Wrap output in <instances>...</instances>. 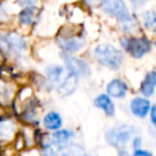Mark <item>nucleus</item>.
Masks as SVG:
<instances>
[{"mask_svg": "<svg viewBox=\"0 0 156 156\" xmlns=\"http://www.w3.org/2000/svg\"><path fill=\"white\" fill-rule=\"evenodd\" d=\"M101 5L107 14L115 17L121 23L124 30H132L135 23L123 0H101Z\"/></svg>", "mask_w": 156, "mask_h": 156, "instance_id": "nucleus-1", "label": "nucleus"}, {"mask_svg": "<svg viewBox=\"0 0 156 156\" xmlns=\"http://www.w3.org/2000/svg\"><path fill=\"white\" fill-rule=\"evenodd\" d=\"M94 56L101 64L111 69H118L123 62V54L109 44L98 46L94 49Z\"/></svg>", "mask_w": 156, "mask_h": 156, "instance_id": "nucleus-2", "label": "nucleus"}, {"mask_svg": "<svg viewBox=\"0 0 156 156\" xmlns=\"http://www.w3.org/2000/svg\"><path fill=\"white\" fill-rule=\"evenodd\" d=\"M121 45L134 58H141L151 49V42L145 37H122Z\"/></svg>", "mask_w": 156, "mask_h": 156, "instance_id": "nucleus-3", "label": "nucleus"}, {"mask_svg": "<svg viewBox=\"0 0 156 156\" xmlns=\"http://www.w3.org/2000/svg\"><path fill=\"white\" fill-rule=\"evenodd\" d=\"M134 128L129 125H121L110 129L106 134V139L111 145L122 149L132 137Z\"/></svg>", "mask_w": 156, "mask_h": 156, "instance_id": "nucleus-4", "label": "nucleus"}, {"mask_svg": "<svg viewBox=\"0 0 156 156\" xmlns=\"http://www.w3.org/2000/svg\"><path fill=\"white\" fill-rule=\"evenodd\" d=\"M62 58L64 60V63L66 65L69 72L71 74H73V75L78 77V76H83L89 73L90 67L86 61L75 58L73 56H69V55H63Z\"/></svg>", "mask_w": 156, "mask_h": 156, "instance_id": "nucleus-5", "label": "nucleus"}, {"mask_svg": "<svg viewBox=\"0 0 156 156\" xmlns=\"http://www.w3.org/2000/svg\"><path fill=\"white\" fill-rule=\"evenodd\" d=\"M5 43L9 49L16 54H22L27 49L26 41L17 33H9L5 37Z\"/></svg>", "mask_w": 156, "mask_h": 156, "instance_id": "nucleus-6", "label": "nucleus"}, {"mask_svg": "<svg viewBox=\"0 0 156 156\" xmlns=\"http://www.w3.org/2000/svg\"><path fill=\"white\" fill-rule=\"evenodd\" d=\"M77 76L73 75V74L69 73L65 78L58 85V91L60 93V95L62 96H67L69 94H72L75 91L76 87H77Z\"/></svg>", "mask_w": 156, "mask_h": 156, "instance_id": "nucleus-7", "label": "nucleus"}, {"mask_svg": "<svg viewBox=\"0 0 156 156\" xmlns=\"http://www.w3.org/2000/svg\"><path fill=\"white\" fill-rule=\"evenodd\" d=\"M151 104L147 100L141 98H136L130 103V109L133 113L138 118H144L149 113Z\"/></svg>", "mask_w": 156, "mask_h": 156, "instance_id": "nucleus-8", "label": "nucleus"}, {"mask_svg": "<svg viewBox=\"0 0 156 156\" xmlns=\"http://www.w3.org/2000/svg\"><path fill=\"white\" fill-rule=\"evenodd\" d=\"M127 87L125 83L120 79H113L107 86V92L110 96L115 98H121L126 94Z\"/></svg>", "mask_w": 156, "mask_h": 156, "instance_id": "nucleus-9", "label": "nucleus"}, {"mask_svg": "<svg viewBox=\"0 0 156 156\" xmlns=\"http://www.w3.org/2000/svg\"><path fill=\"white\" fill-rule=\"evenodd\" d=\"M85 41L80 37H71V39H60L59 45L62 49L67 52H75L81 49Z\"/></svg>", "mask_w": 156, "mask_h": 156, "instance_id": "nucleus-10", "label": "nucleus"}, {"mask_svg": "<svg viewBox=\"0 0 156 156\" xmlns=\"http://www.w3.org/2000/svg\"><path fill=\"white\" fill-rule=\"evenodd\" d=\"M94 105L98 108L104 110L106 112V115H109V117L115 115V105H113L112 101L110 100V98L108 95H105V94L98 95L94 100Z\"/></svg>", "mask_w": 156, "mask_h": 156, "instance_id": "nucleus-11", "label": "nucleus"}, {"mask_svg": "<svg viewBox=\"0 0 156 156\" xmlns=\"http://www.w3.org/2000/svg\"><path fill=\"white\" fill-rule=\"evenodd\" d=\"M155 83H156L155 72H150V73L145 76L144 80H143L142 85H141L140 92L144 96H147V98L151 96L154 92V89H155Z\"/></svg>", "mask_w": 156, "mask_h": 156, "instance_id": "nucleus-12", "label": "nucleus"}, {"mask_svg": "<svg viewBox=\"0 0 156 156\" xmlns=\"http://www.w3.org/2000/svg\"><path fill=\"white\" fill-rule=\"evenodd\" d=\"M46 73H47L48 79L51 83H57V85H59L65 78V76L67 75V74H65L64 69L61 66H58V65H51V66L47 67Z\"/></svg>", "mask_w": 156, "mask_h": 156, "instance_id": "nucleus-13", "label": "nucleus"}, {"mask_svg": "<svg viewBox=\"0 0 156 156\" xmlns=\"http://www.w3.org/2000/svg\"><path fill=\"white\" fill-rule=\"evenodd\" d=\"M85 152H83V147H79L77 144H72V145H62V147L58 150L54 156H85Z\"/></svg>", "mask_w": 156, "mask_h": 156, "instance_id": "nucleus-14", "label": "nucleus"}, {"mask_svg": "<svg viewBox=\"0 0 156 156\" xmlns=\"http://www.w3.org/2000/svg\"><path fill=\"white\" fill-rule=\"evenodd\" d=\"M43 124L47 129L56 130V129H58V128H60V126L62 125V119H61L59 113L49 112L44 118Z\"/></svg>", "mask_w": 156, "mask_h": 156, "instance_id": "nucleus-15", "label": "nucleus"}, {"mask_svg": "<svg viewBox=\"0 0 156 156\" xmlns=\"http://www.w3.org/2000/svg\"><path fill=\"white\" fill-rule=\"evenodd\" d=\"M73 137H74L73 132L67 130V129L57 130V132L52 133V135H51L52 143L57 145H65Z\"/></svg>", "mask_w": 156, "mask_h": 156, "instance_id": "nucleus-16", "label": "nucleus"}, {"mask_svg": "<svg viewBox=\"0 0 156 156\" xmlns=\"http://www.w3.org/2000/svg\"><path fill=\"white\" fill-rule=\"evenodd\" d=\"M37 15V9L34 7H28L20 12L18 20L23 25H31L35 20Z\"/></svg>", "mask_w": 156, "mask_h": 156, "instance_id": "nucleus-17", "label": "nucleus"}, {"mask_svg": "<svg viewBox=\"0 0 156 156\" xmlns=\"http://www.w3.org/2000/svg\"><path fill=\"white\" fill-rule=\"evenodd\" d=\"M143 24H144L145 28L150 29V30H154L156 25V16L154 11H147L143 13Z\"/></svg>", "mask_w": 156, "mask_h": 156, "instance_id": "nucleus-18", "label": "nucleus"}, {"mask_svg": "<svg viewBox=\"0 0 156 156\" xmlns=\"http://www.w3.org/2000/svg\"><path fill=\"white\" fill-rule=\"evenodd\" d=\"M13 125L10 122H3L0 123V139H7L11 136Z\"/></svg>", "mask_w": 156, "mask_h": 156, "instance_id": "nucleus-19", "label": "nucleus"}, {"mask_svg": "<svg viewBox=\"0 0 156 156\" xmlns=\"http://www.w3.org/2000/svg\"><path fill=\"white\" fill-rule=\"evenodd\" d=\"M17 3L20 7H24V8L34 7L37 3V0H17Z\"/></svg>", "mask_w": 156, "mask_h": 156, "instance_id": "nucleus-20", "label": "nucleus"}, {"mask_svg": "<svg viewBox=\"0 0 156 156\" xmlns=\"http://www.w3.org/2000/svg\"><path fill=\"white\" fill-rule=\"evenodd\" d=\"M133 156H153L150 152L147 151H143V150H136L134 153V155Z\"/></svg>", "mask_w": 156, "mask_h": 156, "instance_id": "nucleus-21", "label": "nucleus"}, {"mask_svg": "<svg viewBox=\"0 0 156 156\" xmlns=\"http://www.w3.org/2000/svg\"><path fill=\"white\" fill-rule=\"evenodd\" d=\"M43 156H54V151L49 145H46L43 150Z\"/></svg>", "mask_w": 156, "mask_h": 156, "instance_id": "nucleus-22", "label": "nucleus"}, {"mask_svg": "<svg viewBox=\"0 0 156 156\" xmlns=\"http://www.w3.org/2000/svg\"><path fill=\"white\" fill-rule=\"evenodd\" d=\"M140 144H141L140 138H136V139H135L134 143H133V145H134V149L135 150H139V149H140Z\"/></svg>", "mask_w": 156, "mask_h": 156, "instance_id": "nucleus-23", "label": "nucleus"}, {"mask_svg": "<svg viewBox=\"0 0 156 156\" xmlns=\"http://www.w3.org/2000/svg\"><path fill=\"white\" fill-rule=\"evenodd\" d=\"M155 107H152V110H151V119H152V123H153V125H155L156 124V121H155Z\"/></svg>", "mask_w": 156, "mask_h": 156, "instance_id": "nucleus-24", "label": "nucleus"}, {"mask_svg": "<svg viewBox=\"0 0 156 156\" xmlns=\"http://www.w3.org/2000/svg\"><path fill=\"white\" fill-rule=\"evenodd\" d=\"M135 5H142L143 3V0H130Z\"/></svg>", "mask_w": 156, "mask_h": 156, "instance_id": "nucleus-25", "label": "nucleus"}, {"mask_svg": "<svg viewBox=\"0 0 156 156\" xmlns=\"http://www.w3.org/2000/svg\"><path fill=\"white\" fill-rule=\"evenodd\" d=\"M118 156H130V155H129V154H128L126 151H121V152L119 153V155H118Z\"/></svg>", "mask_w": 156, "mask_h": 156, "instance_id": "nucleus-26", "label": "nucleus"}, {"mask_svg": "<svg viewBox=\"0 0 156 156\" xmlns=\"http://www.w3.org/2000/svg\"><path fill=\"white\" fill-rule=\"evenodd\" d=\"M87 1H88V2H91V1H92V0H87Z\"/></svg>", "mask_w": 156, "mask_h": 156, "instance_id": "nucleus-27", "label": "nucleus"}]
</instances>
